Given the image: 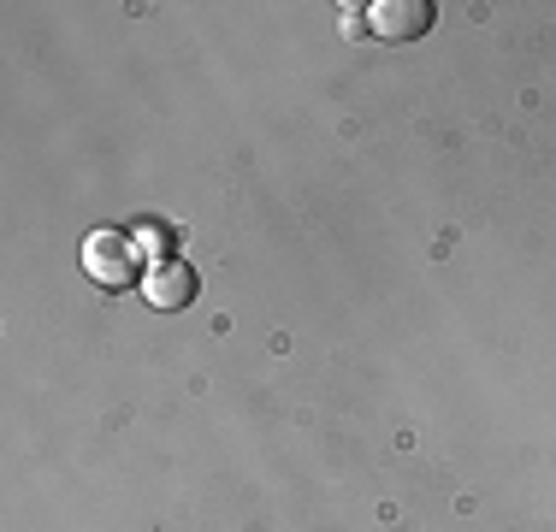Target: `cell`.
I'll use <instances>...</instances> for the list:
<instances>
[{
	"label": "cell",
	"instance_id": "2",
	"mask_svg": "<svg viewBox=\"0 0 556 532\" xmlns=\"http://www.w3.org/2000/svg\"><path fill=\"white\" fill-rule=\"evenodd\" d=\"M195 290H202V278H195V266H190V261H178V255L154 261V266H149V278H142V296H149V308H161V314L190 308Z\"/></svg>",
	"mask_w": 556,
	"mask_h": 532
},
{
	"label": "cell",
	"instance_id": "1",
	"mask_svg": "<svg viewBox=\"0 0 556 532\" xmlns=\"http://www.w3.org/2000/svg\"><path fill=\"white\" fill-rule=\"evenodd\" d=\"M84 278L89 284H101V290H130V284H142V243L137 237H125V231H96V237H84Z\"/></svg>",
	"mask_w": 556,
	"mask_h": 532
},
{
	"label": "cell",
	"instance_id": "4",
	"mask_svg": "<svg viewBox=\"0 0 556 532\" xmlns=\"http://www.w3.org/2000/svg\"><path fill=\"white\" fill-rule=\"evenodd\" d=\"M367 24H362V7H343V36H362Z\"/></svg>",
	"mask_w": 556,
	"mask_h": 532
},
{
	"label": "cell",
	"instance_id": "3",
	"mask_svg": "<svg viewBox=\"0 0 556 532\" xmlns=\"http://www.w3.org/2000/svg\"><path fill=\"white\" fill-rule=\"evenodd\" d=\"M432 18H439L432 0H379V7H367V30L386 36V42H415V36L432 30Z\"/></svg>",
	"mask_w": 556,
	"mask_h": 532
}]
</instances>
